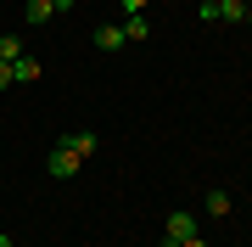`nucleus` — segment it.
Wrapping results in <instances>:
<instances>
[{
	"mask_svg": "<svg viewBox=\"0 0 252 247\" xmlns=\"http://www.w3.org/2000/svg\"><path fill=\"white\" fill-rule=\"evenodd\" d=\"M39 73H45V62H39V56H17V62H11V84H34Z\"/></svg>",
	"mask_w": 252,
	"mask_h": 247,
	"instance_id": "obj_5",
	"label": "nucleus"
},
{
	"mask_svg": "<svg viewBox=\"0 0 252 247\" xmlns=\"http://www.w3.org/2000/svg\"><path fill=\"white\" fill-rule=\"evenodd\" d=\"M219 23H247V0H224L219 6Z\"/></svg>",
	"mask_w": 252,
	"mask_h": 247,
	"instance_id": "obj_9",
	"label": "nucleus"
},
{
	"mask_svg": "<svg viewBox=\"0 0 252 247\" xmlns=\"http://www.w3.org/2000/svg\"><path fill=\"white\" fill-rule=\"evenodd\" d=\"M196 213H168V225H162V247H180V242H190L196 236Z\"/></svg>",
	"mask_w": 252,
	"mask_h": 247,
	"instance_id": "obj_2",
	"label": "nucleus"
},
{
	"mask_svg": "<svg viewBox=\"0 0 252 247\" xmlns=\"http://www.w3.org/2000/svg\"><path fill=\"white\" fill-rule=\"evenodd\" d=\"M79 169H84V163H79V157H73V152L62 146V141H56V146L45 152V174H51V180H73Z\"/></svg>",
	"mask_w": 252,
	"mask_h": 247,
	"instance_id": "obj_1",
	"label": "nucleus"
},
{
	"mask_svg": "<svg viewBox=\"0 0 252 247\" xmlns=\"http://www.w3.org/2000/svg\"><path fill=\"white\" fill-rule=\"evenodd\" d=\"M124 39H152V23H146V11H135V17H124Z\"/></svg>",
	"mask_w": 252,
	"mask_h": 247,
	"instance_id": "obj_7",
	"label": "nucleus"
},
{
	"mask_svg": "<svg viewBox=\"0 0 252 247\" xmlns=\"http://www.w3.org/2000/svg\"><path fill=\"white\" fill-rule=\"evenodd\" d=\"M17 56H28L23 39H17V34H0V62H17Z\"/></svg>",
	"mask_w": 252,
	"mask_h": 247,
	"instance_id": "obj_8",
	"label": "nucleus"
},
{
	"mask_svg": "<svg viewBox=\"0 0 252 247\" xmlns=\"http://www.w3.org/2000/svg\"><path fill=\"white\" fill-rule=\"evenodd\" d=\"M124 45H129V39H124V23H101L95 28V51L101 56H112V51H124Z\"/></svg>",
	"mask_w": 252,
	"mask_h": 247,
	"instance_id": "obj_4",
	"label": "nucleus"
},
{
	"mask_svg": "<svg viewBox=\"0 0 252 247\" xmlns=\"http://www.w3.org/2000/svg\"><path fill=\"white\" fill-rule=\"evenodd\" d=\"M23 23H28V28H45V23H56V6H51V0H28Z\"/></svg>",
	"mask_w": 252,
	"mask_h": 247,
	"instance_id": "obj_6",
	"label": "nucleus"
},
{
	"mask_svg": "<svg viewBox=\"0 0 252 247\" xmlns=\"http://www.w3.org/2000/svg\"><path fill=\"white\" fill-rule=\"evenodd\" d=\"M247 28H252V6H247Z\"/></svg>",
	"mask_w": 252,
	"mask_h": 247,
	"instance_id": "obj_16",
	"label": "nucleus"
},
{
	"mask_svg": "<svg viewBox=\"0 0 252 247\" xmlns=\"http://www.w3.org/2000/svg\"><path fill=\"white\" fill-rule=\"evenodd\" d=\"M180 247H207V236H202V230H196V236H190V242H180Z\"/></svg>",
	"mask_w": 252,
	"mask_h": 247,
	"instance_id": "obj_14",
	"label": "nucleus"
},
{
	"mask_svg": "<svg viewBox=\"0 0 252 247\" xmlns=\"http://www.w3.org/2000/svg\"><path fill=\"white\" fill-rule=\"evenodd\" d=\"M118 6H124V17H135V11H146L152 0H118Z\"/></svg>",
	"mask_w": 252,
	"mask_h": 247,
	"instance_id": "obj_11",
	"label": "nucleus"
},
{
	"mask_svg": "<svg viewBox=\"0 0 252 247\" xmlns=\"http://www.w3.org/2000/svg\"><path fill=\"white\" fill-rule=\"evenodd\" d=\"M56 141H62V146H67L73 157H79V163H90V157H95V146H101L90 129H67V135H56Z\"/></svg>",
	"mask_w": 252,
	"mask_h": 247,
	"instance_id": "obj_3",
	"label": "nucleus"
},
{
	"mask_svg": "<svg viewBox=\"0 0 252 247\" xmlns=\"http://www.w3.org/2000/svg\"><path fill=\"white\" fill-rule=\"evenodd\" d=\"M0 247H17V242H11V236H6V230H0Z\"/></svg>",
	"mask_w": 252,
	"mask_h": 247,
	"instance_id": "obj_15",
	"label": "nucleus"
},
{
	"mask_svg": "<svg viewBox=\"0 0 252 247\" xmlns=\"http://www.w3.org/2000/svg\"><path fill=\"white\" fill-rule=\"evenodd\" d=\"M0 90H11V62H0Z\"/></svg>",
	"mask_w": 252,
	"mask_h": 247,
	"instance_id": "obj_13",
	"label": "nucleus"
},
{
	"mask_svg": "<svg viewBox=\"0 0 252 247\" xmlns=\"http://www.w3.org/2000/svg\"><path fill=\"white\" fill-rule=\"evenodd\" d=\"M202 208L213 213V219H224V213H230V197H224V191H207V202H202Z\"/></svg>",
	"mask_w": 252,
	"mask_h": 247,
	"instance_id": "obj_10",
	"label": "nucleus"
},
{
	"mask_svg": "<svg viewBox=\"0 0 252 247\" xmlns=\"http://www.w3.org/2000/svg\"><path fill=\"white\" fill-rule=\"evenodd\" d=\"M51 6H56V17H67V11L79 6V0H51Z\"/></svg>",
	"mask_w": 252,
	"mask_h": 247,
	"instance_id": "obj_12",
	"label": "nucleus"
},
{
	"mask_svg": "<svg viewBox=\"0 0 252 247\" xmlns=\"http://www.w3.org/2000/svg\"><path fill=\"white\" fill-rule=\"evenodd\" d=\"M213 6H224V0H213Z\"/></svg>",
	"mask_w": 252,
	"mask_h": 247,
	"instance_id": "obj_17",
	"label": "nucleus"
}]
</instances>
